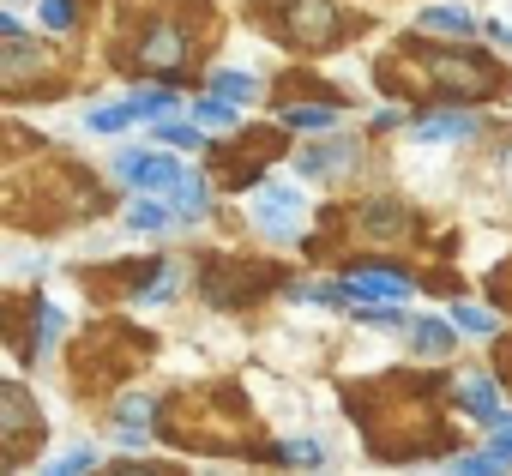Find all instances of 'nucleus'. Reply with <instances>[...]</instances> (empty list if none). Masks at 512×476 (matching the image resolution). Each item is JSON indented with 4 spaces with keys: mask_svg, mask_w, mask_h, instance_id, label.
I'll list each match as a JSON object with an SVG mask.
<instances>
[{
    "mask_svg": "<svg viewBox=\"0 0 512 476\" xmlns=\"http://www.w3.org/2000/svg\"><path fill=\"white\" fill-rule=\"evenodd\" d=\"M374 85L386 97H416V103H476V97H506L512 73L476 49H428V43H392V55L374 61Z\"/></svg>",
    "mask_w": 512,
    "mask_h": 476,
    "instance_id": "20e7f679",
    "label": "nucleus"
},
{
    "mask_svg": "<svg viewBox=\"0 0 512 476\" xmlns=\"http://www.w3.org/2000/svg\"><path fill=\"white\" fill-rule=\"evenodd\" d=\"M500 368H512V344H500Z\"/></svg>",
    "mask_w": 512,
    "mask_h": 476,
    "instance_id": "58836bf2",
    "label": "nucleus"
},
{
    "mask_svg": "<svg viewBox=\"0 0 512 476\" xmlns=\"http://www.w3.org/2000/svg\"><path fill=\"white\" fill-rule=\"evenodd\" d=\"M0 85H7L13 103H37V97H55L67 85V67H61V49H37L25 37H7L0 49Z\"/></svg>",
    "mask_w": 512,
    "mask_h": 476,
    "instance_id": "9d476101",
    "label": "nucleus"
},
{
    "mask_svg": "<svg viewBox=\"0 0 512 476\" xmlns=\"http://www.w3.org/2000/svg\"><path fill=\"white\" fill-rule=\"evenodd\" d=\"M308 217V199L296 193V187H253V223H260L266 235H278V242H290L296 235V223Z\"/></svg>",
    "mask_w": 512,
    "mask_h": 476,
    "instance_id": "4468645a",
    "label": "nucleus"
},
{
    "mask_svg": "<svg viewBox=\"0 0 512 476\" xmlns=\"http://www.w3.org/2000/svg\"><path fill=\"white\" fill-rule=\"evenodd\" d=\"M488 296H494V302L512 314V260H500V266L488 272Z\"/></svg>",
    "mask_w": 512,
    "mask_h": 476,
    "instance_id": "2f4dec72",
    "label": "nucleus"
},
{
    "mask_svg": "<svg viewBox=\"0 0 512 476\" xmlns=\"http://www.w3.org/2000/svg\"><path fill=\"white\" fill-rule=\"evenodd\" d=\"M103 187L97 175H85L79 163L67 157H43L37 169H13L7 175V223L13 229H67V223H85L91 211H103Z\"/></svg>",
    "mask_w": 512,
    "mask_h": 476,
    "instance_id": "39448f33",
    "label": "nucleus"
},
{
    "mask_svg": "<svg viewBox=\"0 0 512 476\" xmlns=\"http://www.w3.org/2000/svg\"><path fill=\"white\" fill-rule=\"evenodd\" d=\"M410 344H416V356H434V362H446L452 356V326L446 320H410Z\"/></svg>",
    "mask_w": 512,
    "mask_h": 476,
    "instance_id": "aec40b11",
    "label": "nucleus"
},
{
    "mask_svg": "<svg viewBox=\"0 0 512 476\" xmlns=\"http://www.w3.org/2000/svg\"><path fill=\"white\" fill-rule=\"evenodd\" d=\"M500 452H470V458H452V476H500Z\"/></svg>",
    "mask_w": 512,
    "mask_h": 476,
    "instance_id": "c85d7f7f",
    "label": "nucleus"
},
{
    "mask_svg": "<svg viewBox=\"0 0 512 476\" xmlns=\"http://www.w3.org/2000/svg\"><path fill=\"white\" fill-rule=\"evenodd\" d=\"M284 151H290V145H284L278 127H247V133H235L229 145H211V175H217V187H229V193L260 187V175H266Z\"/></svg>",
    "mask_w": 512,
    "mask_h": 476,
    "instance_id": "1a4fd4ad",
    "label": "nucleus"
},
{
    "mask_svg": "<svg viewBox=\"0 0 512 476\" xmlns=\"http://www.w3.org/2000/svg\"><path fill=\"white\" fill-rule=\"evenodd\" d=\"M157 434L181 452H211V458H284V446L260 440L241 386L211 380V386H175L157 410Z\"/></svg>",
    "mask_w": 512,
    "mask_h": 476,
    "instance_id": "7ed1b4c3",
    "label": "nucleus"
},
{
    "mask_svg": "<svg viewBox=\"0 0 512 476\" xmlns=\"http://www.w3.org/2000/svg\"><path fill=\"white\" fill-rule=\"evenodd\" d=\"M121 175L133 187H181L187 181L175 157H139V151H121Z\"/></svg>",
    "mask_w": 512,
    "mask_h": 476,
    "instance_id": "f3484780",
    "label": "nucleus"
},
{
    "mask_svg": "<svg viewBox=\"0 0 512 476\" xmlns=\"http://www.w3.org/2000/svg\"><path fill=\"white\" fill-rule=\"evenodd\" d=\"M422 31H446V37H470V31H476V19H470V13H458V7H428V13H422Z\"/></svg>",
    "mask_w": 512,
    "mask_h": 476,
    "instance_id": "4be33fe9",
    "label": "nucleus"
},
{
    "mask_svg": "<svg viewBox=\"0 0 512 476\" xmlns=\"http://www.w3.org/2000/svg\"><path fill=\"white\" fill-rule=\"evenodd\" d=\"M157 356V338L127 326V320H97L73 350H67V374L73 386L91 398V392H115L121 380H133L145 362Z\"/></svg>",
    "mask_w": 512,
    "mask_h": 476,
    "instance_id": "0eeeda50",
    "label": "nucleus"
},
{
    "mask_svg": "<svg viewBox=\"0 0 512 476\" xmlns=\"http://www.w3.org/2000/svg\"><path fill=\"white\" fill-rule=\"evenodd\" d=\"M169 278V266L151 254H139V260H103V266H85L79 272V284H85V296L91 302H151V284H163Z\"/></svg>",
    "mask_w": 512,
    "mask_h": 476,
    "instance_id": "9b49d317",
    "label": "nucleus"
},
{
    "mask_svg": "<svg viewBox=\"0 0 512 476\" xmlns=\"http://www.w3.org/2000/svg\"><path fill=\"white\" fill-rule=\"evenodd\" d=\"M211 0H121L115 67L145 79H193L211 49Z\"/></svg>",
    "mask_w": 512,
    "mask_h": 476,
    "instance_id": "f03ea898",
    "label": "nucleus"
},
{
    "mask_svg": "<svg viewBox=\"0 0 512 476\" xmlns=\"http://www.w3.org/2000/svg\"><path fill=\"white\" fill-rule=\"evenodd\" d=\"M458 332L494 338V332H500V314H494V308H476V302H464V308H458Z\"/></svg>",
    "mask_w": 512,
    "mask_h": 476,
    "instance_id": "393cba45",
    "label": "nucleus"
},
{
    "mask_svg": "<svg viewBox=\"0 0 512 476\" xmlns=\"http://www.w3.org/2000/svg\"><path fill=\"white\" fill-rule=\"evenodd\" d=\"M284 127H332L338 121V103H278Z\"/></svg>",
    "mask_w": 512,
    "mask_h": 476,
    "instance_id": "412c9836",
    "label": "nucleus"
},
{
    "mask_svg": "<svg viewBox=\"0 0 512 476\" xmlns=\"http://www.w3.org/2000/svg\"><path fill=\"white\" fill-rule=\"evenodd\" d=\"M482 31H488L494 43H506V49H512V31H506V25H482Z\"/></svg>",
    "mask_w": 512,
    "mask_h": 476,
    "instance_id": "4c0bfd02",
    "label": "nucleus"
},
{
    "mask_svg": "<svg viewBox=\"0 0 512 476\" xmlns=\"http://www.w3.org/2000/svg\"><path fill=\"white\" fill-rule=\"evenodd\" d=\"M127 223H133L139 235H157V229L169 223V211H163V205H151V199H133V205H127Z\"/></svg>",
    "mask_w": 512,
    "mask_h": 476,
    "instance_id": "bb28decb",
    "label": "nucleus"
},
{
    "mask_svg": "<svg viewBox=\"0 0 512 476\" xmlns=\"http://www.w3.org/2000/svg\"><path fill=\"white\" fill-rule=\"evenodd\" d=\"M344 296L350 302H404L410 296V272H398V266H362V272L344 278Z\"/></svg>",
    "mask_w": 512,
    "mask_h": 476,
    "instance_id": "2eb2a0df",
    "label": "nucleus"
},
{
    "mask_svg": "<svg viewBox=\"0 0 512 476\" xmlns=\"http://www.w3.org/2000/svg\"><path fill=\"white\" fill-rule=\"evenodd\" d=\"M458 404H464L470 416H482V422H500V392H494L488 374H464V380H458Z\"/></svg>",
    "mask_w": 512,
    "mask_h": 476,
    "instance_id": "6ab92c4d",
    "label": "nucleus"
},
{
    "mask_svg": "<svg viewBox=\"0 0 512 476\" xmlns=\"http://www.w3.org/2000/svg\"><path fill=\"white\" fill-rule=\"evenodd\" d=\"M67 320H61V308L49 302V296H37V290H13L7 296V338H13V350H19V362H31L37 356V338H49V332H61Z\"/></svg>",
    "mask_w": 512,
    "mask_h": 476,
    "instance_id": "f8f14e48",
    "label": "nucleus"
},
{
    "mask_svg": "<svg viewBox=\"0 0 512 476\" xmlns=\"http://www.w3.org/2000/svg\"><path fill=\"white\" fill-rule=\"evenodd\" d=\"M290 284V266H278V260H241V254H205L199 260V296L211 302V308H260L272 290H284Z\"/></svg>",
    "mask_w": 512,
    "mask_h": 476,
    "instance_id": "6e6552de",
    "label": "nucleus"
},
{
    "mask_svg": "<svg viewBox=\"0 0 512 476\" xmlns=\"http://www.w3.org/2000/svg\"><path fill=\"white\" fill-rule=\"evenodd\" d=\"M139 121V109L133 103H115V109H91V133H121V127H133Z\"/></svg>",
    "mask_w": 512,
    "mask_h": 476,
    "instance_id": "a878e982",
    "label": "nucleus"
},
{
    "mask_svg": "<svg viewBox=\"0 0 512 476\" xmlns=\"http://www.w3.org/2000/svg\"><path fill=\"white\" fill-rule=\"evenodd\" d=\"M0 410H7V470H19V464L37 452V440L49 434V416L31 404V392H25L19 380L0 386Z\"/></svg>",
    "mask_w": 512,
    "mask_h": 476,
    "instance_id": "ddd939ff",
    "label": "nucleus"
},
{
    "mask_svg": "<svg viewBox=\"0 0 512 476\" xmlns=\"http://www.w3.org/2000/svg\"><path fill=\"white\" fill-rule=\"evenodd\" d=\"M211 91H217V97H229V103H253V97H260V79L229 67V73H217V79H211Z\"/></svg>",
    "mask_w": 512,
    "mask_h": 476,
    "instance_id": "5701e85b",
    "label": "nucleus"
},
{
    "mask_svg": "<svg viewBox=\"0 0 512 476\" xmlns=\"http://www.w3.org/2000/svg\"><path fill=\"white\" fill-rule=\"evenodd\" d=\"M157 139H163V145H205V139H199V127H163Z\"/></svg>",
    "mask_w": 512,
    "mask_h": 476,
    "instance_id": "f704fd0d",
    "label": "nucleus"
},
{
    "mask_svg": "<svg viewBox=\"0 0 512 476\" xmlns=\"http://www.w3.org/2000/svg\"><path fill=\"white\" fill-rule=\"evenodd\" d=\"M356 145L362 139H320V145L296 151V175H344L356 163Z\"/></svg>",
    "mask_w": 512,
    "mask_h": 476,
    "instance_id": "dca6fc26",
    "label": "nucleus"
},
{
    "mask_svg": "<svg viewBox=\"0 0 512 476\" xmlns=\"http://www.w3.org/2000/svg\"><path fill=\"white\" fill-rule=\"evenodd\" d=\"M344 410L356 416L362 440L386 464H416V458H446L458 446L452 422L440 416V380L428 374H380V380H350Z\"/></svg>",
    "mask_w": 512,
    "mask_h": 476,
    "instance_id": "f257e3e1",
    "label": "nucleus"
},
{
    "mask_svg": "<svg viewBox=\"0 0 512 476\" xmlns=\"http://www.w3.org/2000/svg\"><path fill=\"white\" fill-rule=\"evenodd\" d=\"M37 13H43L49 31H73V25H79V7H73V0H43Z\"/></svg>",
    "mask_w": 512,
    "mask_h": 476,
    "instance_id": "c756f323",
    "label": "nucleus"
},
{
    "mask_svg": "<svg viewBox=\"0 0 512 476\" xmlns=\"http://www.w3.org/2000/svg\"><path fill=\"white\" fill-rule=\"evenodd\" d=\"M494 452H500V458H512V428H500V434H494Z\"/></svg>",
    "mask_w": 512,
    "mask_h": 476,
    "instance_id": "e433bc0d",
    "label": "nucleus"
},
{
    "mask_svg": "<svg viewBox=\"0 0 512 476\" xmlns=\"http://www.w3.org/2000/svg\"><path fill=\"white\" fill-rule=\"evenodd\" d=\"M247 25L296 55H332L368 31V13H350L338 0H253Z\"/></svg>",
    "mask_w": 512,
    "mask_h": 476,
    "instance_id": "423d86ee",
    "label": "nucleus"
},
{
    "mask_svg": "<svg viewBox=\"0 0 512 476\" xmlns=\"http://www.w3.org/2000/svg\"><path fill=\"white\" fill-rule=\"evenodd\" d=\"M193 115H199L205 127H229V121H235V103L211 91V97H199V103H193Z\"/></svg>",
    "mask_w": 512,
    "mask_h": 476,
    "instance_id": "cd10ccee",
    "label": "nucleus"
},
{
    "mask_svg": "<svg viewBox=\"0 0 512 476\" xmlns=\"http://www.w3.org/2000/svg\"><path fill=\"white\" fill-rule=\"evenodd\" d=\"M169 193H175V217H205V211H211L205 181H181V187H169Z\"/></svg>",
    "mask_w": 512,
    "mask_h": 476,
    "instance_id": "b1692460",
    "label": "nucleus"
},
{
    "mask_svg": "<svg viewBox=\"0 0 512 476\" xmlns=\"http://www.w3.org/2000/svg\"><path fill=\"white\" fill-rule=\"evenodd\" d=\"M133 109H139V121L145 115H169L175 109V91H145V97H133Z\"/></svg>",
    "mask_w": 512,
    "mask_h": 476,
    "instance_id": "72a5a7b5",
    "label": "nucleus"
},
{
    "mask_svg": "<svg viewBox=\"0 0 512 476\" xmlns=\"http://www.w3.org/2000/svg\"><path fill=\"white\" fill-rule=\"evenodd\" d=\"M476 133H482L476 115H422V121H416V139H422V145H440V139H476Z\"/></svg>",
    "mask_w": 512,
    "mask_h": 476,
    "instance_id": "a211bd4d",
    "label": "nucleus"
},
{
    "mask_svg": "<svg viewBox=\"0 0 512 476\" xmlns=\"http://www.w3.org/2000/svg\"><path fill=\"white\" fill-rule=\"evenodd\" d=\"M103 476H181L175 464H145V458H133V464H109Z\"/></svg>",
    "mask_w": 512,
    "mask_h": 476,
    "instance_id": "473e14b6",
    "label": "nucleus"
},
{
    "mask_svg": "<svg viewBox=\"0 0 512 476\" xmlns=\"http://www.w3.org/2000/svg\"><path fill=\"white\" fill-rule=\"evenodd\" d=\"M284 458H296V464H314V458H320V446H314V440H284Z\"/></svg>",
    "mask_w": 512,
    "mask_h": 476,
    "instance_id": "c9c22d12",
    "label": "nucleus"
},
{
    "mask_svg": "<svg viewBox=\"0 0 512 476\" xmlns=\"http://www.w3.org/2000/svg\"><path fill=\"white\" fill-rule=\"evenodd\" d=\"M91 464H97V452H91V446H79V452H67V458H55V464H49L43 476H85Z\"/></svg>",
    "mask_w": 512,
    "mask_h": 476,
    "instance_id": "7c9ffc66",
    "label": "nucleus"
}]
</instances>
